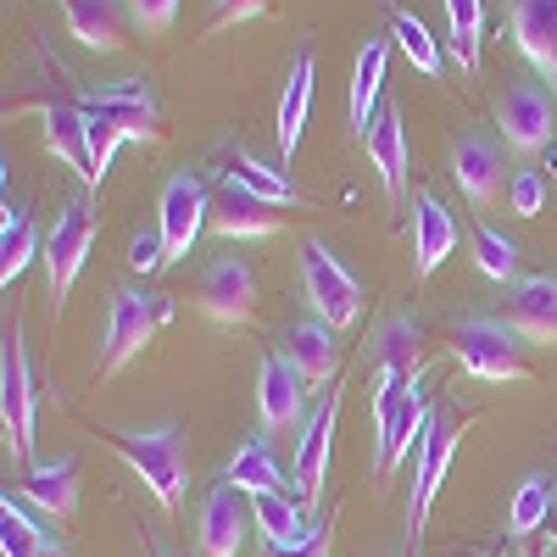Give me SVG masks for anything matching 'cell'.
I'll return each mask as SVG.
<instances>
[{"label": "cell", "mask_w": 557, "mask_h": 557, "mask_svg": "<svg viewBox=\"0 0 557 557\" xmlns=\"http://www.w3.org/2000/svg\"><path fill=\"white\" fill-rule=\"evenodd\" d=\"M257 412H262V430L268 435H290L296 424H307V380L296 374L290 357H262Z\"/></svg>", "instance_id": "4fadbf2b"}, {"label": "cell", "mask_w": 557, "mask_h": 557, "mask_svg": "<svg viewBox=\"0 0 557 557\" xmlns=\"http://www.w3.org/2000/svg\"><path fill=\"white\" fill-rule=\"evenodd\" d=\"M546 519H552V491H546V480H541V474L519 480L513 507H507V530H513V535H535V530H546Z\"/></svg>", "instance_id": "e575fe53"}, {"label": "cell", "mask_w": 557, "mask_h": 557, "mask_svg": "<svg viewBox=\"0 0 557 557\" xmlns=\"http://www.w3.org/2000/svg\"><path fill=\"white\" fill-rule=\"evenodd\" d=\"M552 128H557V101H552V89L519 78V84L502 96V139H507L513 151L535 157V151H552Z\"/></svg>", "instance_id": "9c48e42d"}, {"label": "cell", "mask_w": 557, "mask_h": 557, "mask_svg": "<svg viewBox=\"0 0 557 557\" xmlns=\"http://www.w3.org/2000/svg\"><path fill=\"white\" fill-rule=\"evenodd\" d=\"M173 301L168 296H146V290H134L123 285L112 296V312H107V351H101V374H117V368H128L139 351L151 346L157 335V323H168Z\"/></svg>", "instance_id": "7a4b0ae2"}, {"label": "cell", "mask_w": 557, "mask_h": 557, "mask_svg": "<svg viewBox=\"0 0 557 557\" xmlns=\"http://www.w3.org/2000/svg\"><path fill=\"white\" fill-rule=\"evenodd\" d=\"M301 285H307L312 312L330 323V330H351V323H357L362 290H357V278L346 273V262L323 246V240H307V246H301Z\"/></svg>", "instance_id": "277c9868"}, {"label": "cell", "mask_w": 557, "mask_h": 557, "mask_svg": "<svg viewBox=\"0 0 557 557\" xmlns=\"http://www.w3.org/2000/svg\"><path fill=\"white\" fill-rule=\"evenodd\" d=\"M474 262H480L485 278H496V285H502V278H519V246L507 235H496L491 223L474 228Z\"/></svg>", "instance_id": "8d00e7d4"}, {"label": "cell", "mask_w": 557, "mask_h": 557, "mask_svg": "<svg viewBox=\"0 0 557 557\" xmlns=\"http://www.w3.org/2000/svg\"><path fill=\"white\" fill-rule=\"evenodd\" d=\"M67 34L84 51H117L123 45V7L117 0H62Z\"/></svg>", "instance_id": "cb8c5ba5"}, {"label": "cell", "mask_w": 557, "mask_h": 557, "mask_svg": "<svg viewBox=\"0 0 557 557\" xmlns=\"http://www.w3.org/2000/svg\"><path fill=\"white\" fill-rule=\"evenodd\" d=\"M39 117H45V146H51L67 168H78L84 184H89V123H84V107L57 96V101L39 107Z\"/></svg>", "instance_id": "603a6c76"}, {"label": "cell", "mask_w": 557, "mask_h": 557, "mask_svg": "<svg viewBox=\"0 0 557 557\" xmlns=\"http://www.w3.org/2000/svg\"><path fill=\"white\" fill-rule=\"evenodd\" d=\"M546 541L557 546V507H552V519H546Z\"/></svg>", "instance_id": "ee69618b"}, {"label": "cell", "mask_w": 557, "mask_h": 557, "mask_svg": "<svg viewBox=\"0 0 557 557\" xmlns=\"http://www.w3.org/2000/svg\"><path fill=\"white\" fill-rule=\"evenodd\" d=\"M457 435H462V418L451 412H430V430L424 441H418V480H412V502H407V535L418 546V535H424V519H430V507H435V491L451 469V457H457Z\"/></svg>", "instance_id": "8992f818"}, {"label": "cell", "mask_w": 557, "mask_h": 557, "mask_svg": "<svg viewBox=\"0 0 557 557\" xmlns=\"http://www.w3.org/2000/svg\"><path fill=\"white\" fill-rule=\"evenodd\" d=\"M223 480L235 485V491H246V496H268V491H278L285 485V474H278V462L268 457V446L251 435L235 457H228V469H223Z\"/></svg>", "instance_id": "f1b7e54d"}, {"label": "cell", "mask_w": 557, "mask_h": 557, "mask_svg": "<svg viewBox=\"0 0 557 557\" xmlns=\"http://www.w3.org/2000/svg\"><path fill=\"white\" fill-rule=\"evenodd\" d=\"M228 184H240V190H251V196H262V201H273V207H296L301 201V190L290 184V173L285 168H268L262 157H251V151H228V173H223Z\"/></svg>", "instance_id": "4316f807"}, {"label": "cell", "mask_w": 557, "mask_h": 557, "mask_svg": "<svg viewBox=\"0 0 557 557\" xmlns=\"http://www.w3.org/2000/svg\"><path fill=\"white\" fill-rule=\"evenodd\" d=\"M123 7H128L139 34H168L173 17H178V0H123Z\"/></svg>", "instance_id": "f35d334b"}, {"label": "cell", "mask_w": 557, "mask_h": 557, "mask_svg": "<svg viewBox=\"0 0 557 557\" xmlns=\"http://www.w3.org/2000/svg\"><path fill=\"white\" fill-rule=\"evenodd\" d=\"M151 557H173V552H162V546H157V552H151Z\"/></svg>", "instance_id": "f6af8a7d"}, {"label": "cell", "mask_w": 557, "mask_h": 557, "mask_svg": "<svg viewBox=\"0 0 557 557\" xmlns=\"http://www.w3.org/2000/svg\"><path fill=\"white\" fill-rule=\"evenodd\" d=\"M285 357L296 362V374L307 385H335V368H341V330H330L323 318H301L290 341H285Z\"/></svg>", "instance_id": "ac0fdd59"}, {"label": "cell", "mask_w": 557, "mask_h": 557, "mask_svg": "<svg viewBox=\"0 0 557 557\" xmlns=\"http://www.w3.org/2000/svg\"><path fill=\"white\" fill-rule=\"evenodd\" d=\"M23 496L39 507L45 519L67 524V519L78 513V462H73V457H57V462H28Z\"/></svg>", "instance_id": "d6986e66"}, {"label": "cell", "mask_w": 557, "mask_h": 557, "mask_svg": "<svg viewBox=\"0 0 557 557\" xmlns=\"http://www.w3.org/2000/svg\"><path fill=\"white\" fill-rule=\"evenodd\" d=\"M45 530L28 519V507L17 496H0V557H39Z\"/></svg>", "instance_id": "836d02e7"}, {"label": "cell", "mask_w": 557, "mask_h": 557, "mask_svg": "<svg viewBox=\"0 0 557 557\" xmlns=\"http://www.w3.org/2000/svg\"><path fill=\"white\" fill-rule=\"evenodd\" d=\"M451 251H457V218L441 207V196L424 190L412 201V262L418 273H435Z\"/></svg>", "instance_id": "ffe728a7"}, {"label": "cell", "mask_w": 557, "mask_h": 557, "mask_svg": "<svg viewBox=\"0 0 557 557\" xmlns=\"http://www.w3.org/2000/svg\"><path fill=\"white\" fill-rule=\"evenodd\" d=\"M335 424H341V391L323 385V401L307 412V424H301V435H296V491H301V502H318V496H323Z\"/></svg>", "instance_id": "8fae6325"}, {"label": "cell", "mask_w": 557, "mask_h": 557, "mask_svg": "<svg viewBox=\"0 0 557 557\" xmlns=\"http://www.w3.org/2000/svg\"><path fill=\"white\" fill-rule=\"evenodd\" d=\"M385 62H391V45H385V39H368L362 57H357V73H351V123H357L362 139H368V128H374V117H380Z\"/></svg>", "instance_id": "484cf974"}, {"label": "cell", "mask_w": 557, "mask_h": 557, "mask_svg": "<svg viewBox=\"0 0 557 557\" xmlns=\"http://www.w3.org/2000/svg\"><path fill=\"white\" fill-rule=\"evenodd\" d=\"M39 257V235H34V218L23 207H7V223H0V285L23 278V268Z\"/></svg>", "instance_id": "4dcf8cb0"}, {"label": "cell", "mask_w": 557, "mask_h": 557, "mask_svg": "<svg viewBox=\"0 0 557 557\" xmlns=\"http://www.w3.org/2000/svg\"><path fill=\"white\" fill-rule=\"evenodd\" d=\"M424 430H430V407H424V396H407L401 407H396V418L380 430V480H391L401 462L412 457V446L424 441Z\"/></svg>", "instance_id": "d4e9b609"}, {"label": "cell", "mask_w": 557, "mask_h": 557, "mask_svg": "<svg viewBox=\"0 0 557 557\" xmlns=\"http://www.w3.org/2000/svg\"><path fill=\"white\" fill-rule=\"evenodd\" d=\"M257 12H268V0H218V17H212V34H223L228 23H246V17H257Z\"/></svg>", "instance_id": "b9f144b4"}, {"label": "cell", "mask_w": 557, "mask_h": 557, "mask_svg": "<svg viewBox=\"0 0 557 557\" xmlns=\"http://www.w3.org/2000/svg\"><path fill=\"white\" fill-rule=\"evenodd\" d=\"M89 240H96V218H89L84 201H67V207L57 212V228L45 235V273H51V301H57V312H62L73 278H78V268H84V257H89Z\"/></svg>", "instance_id": "ba28073f"}, {"label": "cell", "mask_w": 557, "mask_h": 557, "mask_svg": "<svg viewBox=\"0 0 557 557\" xmlns=\"http://www.w3.org/2000/svg\"><path fill=\"white\" fill-rule=\"evenodd\" d=\"M513 330L530 335L535 346H557V278L552 273L513 285Z\"/></svg>", "instance_id": "44dd1931"}, {"label": "cell", "mask_w": 557, "mask_h": 557, "mask_svg": "<svg viewBox=\"0 0 557 557\" xmlns=\"http://www.w3.org/2000/svg\"><path fill=\"white\" fill-rule=\"evenodd\" d=\"M541 196H546V190H541V173H535V168H519L513 184H507V201H513L519 218H535V212H541Z\"/></svg>", "instance_id": "ab89813d"}, {"label": "cell", "mask_w": 557, "mask_h": 557, "mask_svg": "<svg viewBox=\"0 0 557 557\" xmlns=\"http://www.w3.org/2000/svg\"><path fill=\"white\" fill-rule=\"evenodd\" d=\"M446 28H451V51H457V67H462V73H474V67H480L485 7H480V0H446Z\"/></svg>", "instance_id": "1f68e13d"}, {"label": "cell", "mask_w": 557, "mask_h": 557, "mask_svg": "<svg viewBox=\"0 0 557 557\" xmlns=\"http://www.w3.org/2000/svg\"><path fill=\"white\" fill-rule=\"evenodd\" d=\"M212 218V196H207V184L196 173H173L168 178V190H162V223H157V235L168 246V262L173 257H190L196 235H201V223Z\"/></svg>", "instance_id": "7c38bea8"}, {"label": "cell", "mask_w": 557, "mask_h": 557, "mask_svg": "<svg viewBox=\"0 0 557 557\" xmlns=\"http://www.w3.org/2000/svg\"><path fill=\"white\" fill-rule=\"evenodd\" d=\"M196 307H201L212 323H223V330L251 323V312H257V273H251L240 257H218V262L201 273Z\"/></svg>", "instance_id": "30bf717a"}, {"label": "cell", "mask_w": 557, "mask_h": 557, "mask_svg": "<svg viewBox=\"0 0 557 557\" xmlns=\"http://www.w3.org/2000/svg\"><path fill=\"white\" fill-rule=\"evenodd\" d=\"M251 513H257L262 541H296V535H307V513H301V502H296V496H285V491L251 496Z\"/></svg>", "instance_id": "d6a6232c"}, {"label": "cell", "mask_w": 557, "mask_h": 557, "mask_svg": "<svg viewBox=\"0 0 557 557\" xmlns=\"http://www.w3.org/2000/svg\"><path fill=\"white\" fill-rule=\"evenodd\" d=\"M451 173H457L462 196H469L474 207H496L502 190L513 184V178L502 173L496 139H485V134H462V139H457V146H451Z\"/></svg>", "instance_id": "9a60e30c"}, {"label": "cell", "mask_w": 557, "mask_h": 557, "mask_svg": "<svg viewBox=\"0 0 557 557\" xmlns=\"http://www.w3.org/2000/svg\"><path fill=\"white\" fill-rule=\"evenodd\" d=\"M262 557H330V519L307 524V535H296V541H268Z\"/></svg>", "instance_id": "74e56055"}, {"label": "cell", "mask_w": 557, "mask_h": 557, "mask_svg": "<svg viewBox=\"0 0 557 557\" xmlns=\"http://www.w3.org/2000/svg\"><path fill=\"white\" fill-rule=\"evenodd\" d=\"M457 362L469 368L474 380H491V385L530 374L513 323H502V318H462L457 323Z\"/></svg>", "instance_id": "3957f363"}, {"label": "cell", "mask_w": 557, "mask_h": 557, "mask_svg": "<svg viewBox=\"0 0 557 557\" xmlns=\"http://www.w3.org/2000/svg\"><path fill=\"white\" fill-rule=\"evenodd\" d=\"M39 557H67V546H62V541H51V535H45V546H39Z\"/></svg>", "instance_id": "7bdbcfd3"}, {"label": "cell", "mask_w": 557, "mask_h": 557, "mask_svg": "<svg viewBox=\"0 0 557 557\" xmlns=\"http://www.w3.org/2000/svg\"><path fill=\"white\" fill-rule=\"evenodd\" d=\"M107 446L146 480V491L168 507V513H178L184 507V474H190L178 430H107Z\"/></svg>", "instance_id": "6da1fadb"}, {"label": "cell", "mask_w": 557, "mask_h": 557, "mask_svg": "<svg viewBox=\"0 0 557 557\" xmlns=\"http://www.w3.org/2000/svg\"><path fill=\"white\" fill-rule=\"evenodd\" d=\"M368 162H374L380 184H385V196H401V184H407V128H401V107H380L374 128H368Z\"/></svg>", "instance_id": "7402d4cb"}, {"label": "cell", "mask_w": 557, "mask_h": 557, "mask_svg": "<svg viewBox=\"0 0 557 557\" xmlns=\"http://www.w3.org/2000/svg\"><path fill=\"white\" fill-rule=\"evenodd\" d=\"M246 491L235 485H212L201 496V519H196V541H201V557H235L240 541H246Z\"/></svg>", "instance_id": "2e32d148"}, {"label": "cell", "mask_w": 557, "mask_h": 557, "mask_svg": "<svg viewBox=\"0 0 557 557\" xmlns=\"http://www.w3.org/2000/svg\"><path fill=\"white\" fill-rule=\"evenodd\" d=\"M0 424H7V446L12 457H34V368H28V346L23 330H12L7 351H0Z\"/></svg>", "instance_id": "52a82bcc"}, {"label": "cell", "mask_w": 557, "mask_h": 557, "mask_svg": "<svg viewBox=\"0 0 557 557\" xmlns=\"http://www.w3.org/2000/svg\"><path fill=\"white\" fill-rule=\"evenodd\" d=\"M207 223L218 228V235H228V240H262V235L278 228V207L223 178V190L212 196V218Z\"/></svg>", "instance_id": "e0dca14e"}, {"label": "cell", "mask_w": 557, "mask_h": 557, "mask_svg": "<svg viewBox=\"0 0 557 557\" xmlns=\"http://www.w3.org/2000/svg\"><path fill=\"white\" fill-rule=\"evenodd\" d=\"M128 262H134L139 273H157V268L168 262V246H162V235H134V246H128Z\"/></svg>", "instance_id": "60d3db41"}, {"label": "cell", "mask_w": 557, "mask_h": 557, "mask_svg": "<svg viewBox=\"0 0 557 557\" xmlns=\"http://www.w3.org/2000/svg\"><path fill=\"white\" fill-rule=\"evenodd\" d=\"M307 107H312V57L301 51L296 67H290V84H285V96H278V157H296L301 146V128H307Z\"/></svg>", "instance_id": "83f0119b"}, {"label": "cell", "mask_w": 557, "mask_h": 557, "mask_svg": "<svg viewBox=\"0 0 557 557\" xmlns=\"http://www.w3.org/2000/svg\"><path fill=\"white\" fill-rule=\"evenodd\" d=\"M507 23H513L519 51L530 57V67L546 78L557 101V0H507Z\"/></svg>", "instance_id": "5bb4252c"}, {"label": "cell", "mask_w": 557, "mask_h": 557, "mask_svg": "<svg viewBox=\"0 0 557 557\" xmlns=\"http://www.w3.org/2000/svg\"><path fill=\"white\" fill-rule=\"evenodd\" d=\"M391 34H396V45H401V57L424 73V78L441 73V45H435V34L418 23L412 12H396V17H391Z\"/></svg>", "instance_id": "d590c367"}, {"label": "cell", "mask_w": 557, "mask_h": 557, "mask_svg": "<svg viewBox=\"0 0 557 557\" xmlns=\"http://www.w3.org/2000/svg\"><path fill=\"white\" fill-rule=\"evenodd\" d=\"M418 346H424V330H418L412 318H385L380 335H374L380 368H391V374H401V380L418 374Z\"/></svg>", "instance_id": "f546056e"}, {"label": "cell", "mask_w": 557, "mask_h": 557, "mask_svg": "<svg viewBox=\"0 0 557 557\" xmlns=\"http://www.w3.org/2000/svg\"><path fill=\"white\" fill-rule=\"evenodd\" d=\"M78 107L89 117L112 123L123 139H146V146H157L162 139V117H157V96L146 78H117V84H101V89H84Z\"/></svg>", "instance_id": "5b68a950"}]
</instances>
